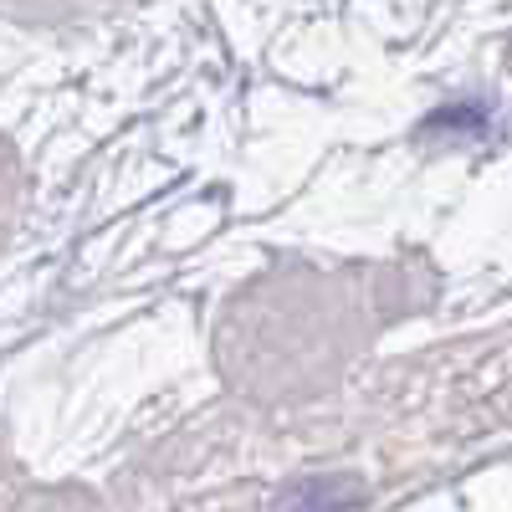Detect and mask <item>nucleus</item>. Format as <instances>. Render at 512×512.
Instances as JSON below:
<instances>
[{
    "label": "nucleus",
    "mask_w": 512,
    "mask_h": 512,
    "mask_svg": "<svg viewBox=\"0 0 512 512\" xmlns=\"http://www.w3.org/2000/svg\"><path fill=\"white\" fill-rule=\"evenodd\" d=\"M359 502H364V487L354 477H303L287 487L277 507L282 512H349Z\"/></svg>",
    "instance_id": "obj_1"
},
{
    "label": "nucleus",
    "mask_w": 512,
    "mask_h": 512,
    "mask_svg": "<svg viewBox=\"0 0 512 512\" xmlns=\"http://www.w3.org/2000/svg\"><path fill=\"white\" fill-rule=\"evenodd\" d=\"M487 108H441L431 123H425V128H431V134H436V128H451V134H456V128H472V134H482V128H487Z\"/></svg>",
    "instance_id": "obj_2"
}]
</instances>
